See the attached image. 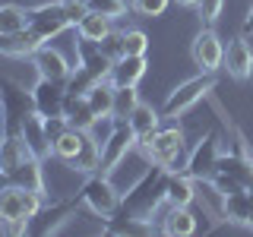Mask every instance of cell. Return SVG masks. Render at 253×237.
Instances as JSON below:
<instances>
[{"label": "cell", "instance_id": "cell-1", "mask_svg": "<svg viewBox=\"0 0 253 237\" xmlns=\"http://www.w3.org/2000/svg\"><path fill=\"white\" fill-rule=\"evenodd\" d=\"M47 205L42 193L19 184H10L0 193V231L3 234H26L29 221Z\"/></svg>", "mask_w": 253, "mask_h": 237}, {"label": "cell", "instance_id": "cell-2", "mask_svg": "<svg viewBox=\"0 0 253 237\" xmlns=\"http://www.w3.org/2000/svg\"><path fill=\"white\" fill-rule=\"evenodd\" d=\"M79 202L98 218H114L117 209L124 205V196H121V190L114 187L111 174L95 171V174H85V184L79 190Z\"/></svg>", "mask_w": 253, "mask_h": 237}, {"label": "cell", "instance_id": "cell-3", "mask_svg": "<svg viewBox=\"0 0 253 237\" xmlns=\"http://www.w3.org/2000/svg\"><path fill=\"white\" fill-rule=\"evenodd\" d=\"M212 89H215V73H200V76L184 79V82H180L174 92H168V98H165L162 120H177V117H184L187 111L200 105Z\"/></svg>", "mask_w": 253, "mask_h": 237}, {"label": "cell", "instance_id": "cell-4", "mask_svg": "<svg viewBox=\"0 0 253 237\" xmlns=\"http://www.w3.org/2000/svg\"><path fill=\"white\" fill-rule=\"evenodd\" d=\"M184 146H187V139H184V130H180V126H158L146 142H139V152L149 164L174 171V164L184 155Z\"/></svg>", "mask_w": 253, "mask_h": 237}, {"label": "cell", "instance_id": "cell-5", "mask_svg": "<svg viewBox=\"0 0 253 237\" xmlns=\"http://www.w3.org/2000/svg\"><path fill=\"white\" fill-rule=\"evenodd\" d=\"M136 146H139V139H136V133H133L130 123L126 120H111V133L101 139V171L114 174Z\"/></svg>", "mask_w": 253, "mask_h": 237}, {"label": "cell", "instance_id": "cell-6", "mask_svg": "<svg viewBox=\"0 0 253 237\" xmlns=\"http://www.w3.org/2000/svg\"><path fill=\"white\" fill-rule=\"evenodd\" d=\"M70 26H73V22L67 19L60 0H54V3H38V6H32V10H29V29L35 32L44 44L54 41L57 35H63Z\"/></svg>", "mask_w": 253, "mask_h": 237}, {"label": "cell", "instance_id": "cell-7", "mask_svg": "<svg viewBox=\"0 0 253 237\" xmlns=\"http://www.w3.org/2000/svg\"><path fill=\"white\" fill-rule=\"evenodd\" d=\"M190 57L200 67V73H218L225 67V41L218 38L215 29L196 32V38L190 41Z\"/></svg>", "mask_w": 253, "mask_h": 237}, {"label": "cell", "instance_id": "cell-8", "mask_svg": "<svg viewBox=\"0 0 253 237\" xmlns=\"http://www.w3.org/2000/svg\"><path fill=\"white\" fill-rule=\"evenodd\" d=\"M19 133H22V139H26V149L38 161H47V158L54 155L51 136H47V130H44V117L38 114L35 108L19 111Z\"/></svg>", "mask_w": 253, "mask_h": 237}, {"label": "cell", "instance_id": "cell-9", "mask_svg": "<svg viewBox=\"0 0 253 237\" xmlns=\"http://www.w3.org/2000/svg\"><path fill=\"white\" fill-rule=\"evenodd\" d=\"M29 155L32 152L26 149V139H22V133H19V111H16V123H6V133H3V139H0V171L10 174V180H13V174L22 168V161H26Z\"/></svg>", "mask_w": 253, "mask_h": 237}, {"label": "cell", "instance_id": "cell-10", "mask_svg": "<svg viewBox=\"0 0 253 237\" xmlns=\"http://www.w3.org/2000/svg\"><path fill=\"white\" fill-rule=\"evenodd\" d=\"M76 70H83L92 82H101V79H111V70H114V60L101 51L98 41H76Z\"/></svg>", "mask_w": 253, "mask_h": 237}, {"label": "cell", "instance_id": "cell-11", "mask_svg": "<svg viewBox=\"0 0 253 237\" xmlns=\"http://www.w3.org/2000/svg\"><path fill=\"white\" fill-rule=\"evenodd\" d=\"M218 136L215 133H206V136L193 146V152L187 155L184 161V171L190 174V177H212L215 174V164H218Z\"/></svg>", "mask_w": 253, "mask_h": 237}, {"label": "cell", "instance_id": "cell-12", "mask_svg": "<svg viewBox=\"0 0 253 237\" xmlns=\"http://www.w3.org/2000/svg\"><path fill=\"white\" fill-rule=\"evenodd\" d=\"M29 60H32V67H35V73L42 76V79H51V82H63V85H67L70 76H73L70 60L63 57L57 47H51V44H42Z\"/></svg>", "mask_w": 253, "mask_h": 237}, {"label": "cell", "instance_id": "cell-13", "mask_svg": "<svg viewBox=\"0 0 253 237\" xmlns=\"http://www.w3.org/2000/svg\"><path fill=\"white\" fill-rule=\"evenodd\" d=\"M32 98V108L38 111L42 117H51V114H63V98H67V85L63 82H51V79H42L32 85L29 92Z\"/></svg>", "mask_w": 253, "mask_h": 237}, {"label": "cell", "instance_id": "cell-14", "mask_svg": "<svg viewBox=\"0 0 253 237\" xmlns=\"http://www.w3.org/2000/svg\"><path fill=\"white\" fill-rule=\"evenodd\" d=\"M221 70H228V76L237 79V82H247V79L253 76V47L247 41V35L228 41V47H225V67H221Z\"/></svg>", "mask_w": 253, "mask_h": 237}, {"label": "cell", "instance_id": "cell-15", "mask_svg": "<svg viewBox=\"0 0 253 237\" xmlns=\"http://www.w3.org/2000/svg\"><path fill=\"white\" fill-rule=\"evenodd\" d=\"M63 117H67V123L76 126V130H95V126H98V114L92 111L85 92H70L67 89V98H63Z\"/></svg>", "mask_w": 253, "mask_h": 237}, {"label": "cell", "instance_id": "cell-16", "mask_svg": "<svg viewBox=\"0 0 253 237\" xmlns=\"http://www.w3.org/2000/svg\"><path fill=\"white\" fill-rule=\"evenodd\" d=\"M42 44H44V41H42V38H38L29 26L19 29V32H13V35H0V54H3V57H16V60L32 57V54H35Z\"/></svg>", "mask_w": 253, "mask_h": 237}, {"label": "cell", "instance_id": "cell-17", "mask_svg": "<svg viewBox=\"0 0 253 237\" xmlns=\"http://www.w3.org/2000/svg\"><path fill=\"white\" fill-rule=\"evenodd\" d=\"M146 73H149V60H146V54H139V57H133V54H124L121 60H114V70H111V82H114V85H139Z\"/></svg>", "mask_w": 253, "mask_h": 237}, {"label": "cell", "instance_id": "cell-18", "mask_svg": "<svg viewBox=\"0 0 253 237\" xmlns=\"http://www.w3.org/2000/svg\"><path fill=\"white\" fill-rule=\"evenodd\" d=\"M162 234L168 237H190L196 234V215L190 205H168L162 215Z\"/></svg>", "mask_w": 253, "mask_h": 237}, {"label": "cell", "instance_id": "cell-19", "mask_svg": "<svg viewBox=\"0 0 253 237\" xmlns=\"http://www.w3.org/2000/svg\"><path fill=\"white\" fill-rule=\"evenodd\" d=\"M196 202V180L187 171H171L165 187V205H193Z\"/></svg>", "mask_w": 253, "mask_h": 237}, {"label": "cell", "instance_id": "cell-20", "mask_svg": "<svg viewBox=\"0 0 253 237\" xmlns=\"http://www.w3.org/2000/svg\"><path fill=\"white\" fill-rule=\"evenodd\" d=\"M85 136H89V130H76V126H67V130H63L60 136L51 142L54 158H57V161H63V164H70L79 152H83Z\"/></svg>", "mask_w": 253, "mask_h": 237}, {"label": "cell", "instance_id": "cell-21", "mask_svg": "<svg viewBox=\"0 0 253 237\" xmlns=\"http://www.w3.org/2000/svg\"><path fill=\"white\" fill-rule=\"evenodd\" d=\"M126 123L133 126V133H136L139 142H146L152 133L162 126V111H155L152 105H146V101H139L136 108H133V114L126 117Z\"/></svg>", "mask_w": 253, "mask_h": 237}, {"label": "cell", "instance_id": "cell-22", "mask_svg": "<svg viewBox=\"0 0 253 237\" xmlns=\"http://www.w3.org/2000/svg\"><path fill=\"white\" fill-rule=\"evenodd\" d=\"M73 29H76V35L83 38V41H105L111 32H114V19H108V16H101V13L89 10Z\"/></svg>", "mask_w": 253, "mask_h": 237}, {"label": "cell", "instance_id": "cell-23", "mask_svg": "<svg viewBox=\"0 0 253 237\" xmlns=\"http://www.w3.org/2000/svg\"><path fill=\"white\" fill-rule=\"evenodd\" d=\"M85 98H89L92 111L98 114V120H114V82H111V79L95 82L92 89L85 92Z\"/></svg>", "mask_w": 253, "mask_h": 237}, {"label": "cell", "instance_id": "cell-24", "mask_svg": "<svg viewBox=\"0 0 253 237\" xmlns=\"http://www.w3.org/2000/svg\"><path fill=\"white\" fill-rule=\"evenodd\" d=\"M67 168L76 171V174H95V171H101V139H95L92 130H89V136H85L83 152H79Z\"/></svg>", "mask_w": 253, "mask_h": 237}, {"label": "cell", "instance_id": "cell-25", "mask_svg": "<svg viewBox=\"0 0 253 237\" xmlns=\"http://www.w3.org/2000/svg\"><path fill=\"white\" fill-rule=\"evenodd\" d=\"M42 164L44 161H38L35 155H29L26 161H22V168L13 174V184L29 187V190H35V193H42L47 199V184H44V168H42Z\"/></svg>", "mask_w": 253, "mask_h": 237}, {"label": "cell", "instance_id": "cell-26", "mask_svg": "<svg viewBox=\"0 0 253 237\" xmlns=\"http://www.w3.org/2000/svg\"><path fill=\"white\" fill-rule=\"evenodd\" d=\"M29 26V10L19 3H3L0 6V35H13V32Z\"/></svg>", "mask_w": 253, "mask_h": 237}, {"label": "cell", "instance_id": "cell-27", "mask_svg": "<svg viewBox=\"0 0 253 237\" xmlns=\"http://www.w3.org/2000/svg\"><path fill=\"white\" fill-rule=\"evenodd\" d=\"M136 105H139L136 85H114V120H126Z\"/></svg>", "mask_w": 253, "mask_h": 237}, {"label": "cell", "instance_id": "cell-28", "mask_svg": "<svg viewBox=\"0 0 253 237\" xmlns=\"http://www.w3.org/2000/svg\"><path fill=\"white\" fill-rule=\"evenodd\" d=\"M121 41H124V54H133V57L149 54V35L142 29H124L121 32Z\"/></svg>", "mask_w": 253, "mask_h": 237}, {"label": "cell", "instance_id": "cell-29", "mask_svg": "<svg viewBox=\"0 0 253 237\" xmlns=\"http://www.w3.org/2000/svg\"><path fill=\"white\" fill-rule=\"evenodd\" d=\"M89 6L95 13L108 16V19H121V16H126V10H130L126 0H89Z\"/></svg>", "mask_w": 253, "mask_h": 237}, {"label": "cell", "instance_id": "cell-30", "mask_svg": "<svg viewBox=\"0 0 253 237\" xmlns=\"http://www.w3.org/2000/svg\"><path fill=\"white\" fill-rule=\"evenodd\" d=\"M130 6H133V13L142 16V19H155V16H162L171 6V0H130Z\"/></svg>", "mask_w": 253, "mask_h": 237}, {"label": "cell", "instance_id": "cell-31", "mask_svg": "<svg viewBox=\"0 0 253 237\" xmlns=\"http://www.w3.org/2000/svg\"><path fill=\"white\" fill-rule=\"evenodd\" d=\"M196 10H200V19L206 22V26H215L221 10H225V0H200Z\"/></svg>", "mask_w": 253, "mask_h": 237}, {"label": "cell", "instance_id": "cell-32", "mask_svg": "<svg viewBox=\"0 0 253 237\" xmlns=\"http://www.w3.org/2000/svg\"><path fill=\"white\" fill-rule=\"evenodd\" d=\"M60 3H63V13H67V19L73 22V26H76V22L83 19V16L89 13V10H92L89 0H60Z\"/></svg>", "mask_w": 253, "mask_h": 237}, {"label": "cell", "instance_id": "cell-33", "mask_svg": "<svg viewBox=\"0 0 253 237\" xmlns=\"http://www.w3.org/2000/svg\"><path fill=\"white\" fill-rule=\"evenodd\" d=\"M98 44H101V51H105L111 60H121V57H124V41H121V32H111L105 41H98Z\"/></svg>", "mask_w": 253, "mask_h": 237}, {"label": "cell", "instance_id": "cell-34", "mask_svg": "<svg viewBox=\"0 0 253 237\" xmlns=\"http://www.w3.org/2000/svg\"><path fill=\"white\" fill-rule=\"evenodd\" d=\"M244 35H253V6H250V10H247V16H244Z\"/></svg>", "mask_w": 253, "mask_h": 237}, {"label": "cell", "instance_id": "cell-35", "mask_svg": "<svg viewBox=\"0 0 253 237\" xmlns=\"http://www.w3.org/2000/svg\"><path fill=\"white\" fill-rule=\"evenodd\" d=\"M10 184H13V180H10V174H3V171H0V193H3V190L10 187Z\"/></svg>", "mask_w": 253, "mask_h": 237}, {"label": "cell", "instance_id": "cell-36", "mask_svg": "<svg viewBox=\"0 0 253 237\" xmlns=\"http://www.w3.org/2000/svg\"><path fill=\"white\" fill-rule=\"evenodd\" d=\"M174 3H177V6H187V10H190V6H196L200 0H174Z\"/></svg>", "mask_w": 253, "mask_h": 237}, {"label": "cell", "instance_id": "cell-37", "mask_svg": "<svg viewBox=\"0 0 253 237\" xmlns=\"http://www.w3.org/2000/svg\"><path fill=\"white\" fill-rule=\"evenodd\" d=\"M3 120H6V105L0 101V123H3Z\"/></svg>", "mask_w": 253, "mask_h": 237}, {"label": "cell", "instance_id": "cell-38", "mask_svg": "<svg viewBox=\"0 0 253 237\" xmlns=\"http://www.w3.org/2000/svg\"><path fill=\"white\" fill-rule=\"evenodd\" d=\"M250 190H253V177H250Z\"/></svg>", "mask_w": 253, "mask_h": 237}]
</instances>
